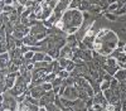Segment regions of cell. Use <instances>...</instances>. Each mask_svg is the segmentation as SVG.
Here are the masks:
<instances>
[{
	"instance_id": "6da1fadb",
	"label": "cell",
	"mask_w": 126,
	"mask_h": 111,
	"mask_svg": "<svg viewBox=\"0 0 126 111\" xmlns=\"http://www.w3.org/2000/svg\"><path fill=\"white\" fill-rule=\"evenodd\" d=\"M62 22H63L62 29L66 30V34H67V32L69 29H72V28H77L78 29L82 25L83 14L79 12V10L71 9V10H68V12H66V14L63 15Z\"/></svg>"
},
{
	"instance_id": "7a4b0ae2",
	"label": "cell",
	"mask_w": 126,
	"mask_h": 111,
	"mask_svg": "<svg viewBox=\"0 0 126 111\" xmlns=\"http://www.w3.org/2000/svg\"><path fill=\"white\" fill-rule=\"evenodd\" d=\"M63 96H64V98L69 100V101H76L78 98V90L77 87L73 85V86H67L64 92H63Z\"/></svg>"
},
{
	"instance_id": "3957f363",
	"label": "cell",
	"mask_w": 126,
	"mask_h": 111,
	"mask_svg": "<svg viewBox=\"0 0 126 111\" xmlns=\"http://www.w3.org/2000/svg\"><path fill=\"white\" fill-rule=\"evenodd\" d=\"M46 94V90L43 88V86H35V87H33V88H32L30 90V96L32 97H34V98H40L42 96H43Z\"/></svg>"
},
{
	"instance_id": "277c9868",
	"label": "cell",
	"mask_w": 126,
	"mask_h": 111,
	"mask_svg": "<svg viewBox=\"0 0 126 111\" xmlns=\"http://www.w3.org/2000/svg\"><path fill=\"white\" fill-rule=\"evenodd\" d=\"M59 57L61 58H71V57H73V49L68 46H64L59 50Z\"/></svg>"
},
{
	"instance_id": "5b68a950",
	"label": "cell",
	"mask_w": 126,
	"mask_h": 111,
	"mask_svg": "<svg viewBox=\"0 0 126 111\" xmlns=\"http://www.w3.org/2000/svg\"><path fill=\"white\" fill-rule=\"evenodd\" d=\"M116 62H117V66L120 68H126V53L125 52H120L117 54Z\"/></svg>"
},
{
	"instance_id": "8992f818",
	"label": "cell",
	"mask_w": 126,
	"mask_h": 111,
	"mask_svg": "<svg viewBox=\"0 0 126 111\" xmlns=\"http://www.w3.org/2000/svg\"><path fill=\"white\" fill-rule=\"evenodd\" d=\"M113 77L116 78L119 82H122V81H125V79H126V68H119L117 72L115 73Z\"/></svg>"
},
{
	"instance_id": "52a82bcc",
	"label": "cell",
	"mask_w": 126,
	"mask_h": 111,
	"mask_svg": "<svg viewBox=\"0 0 126 111\" xmlns=\"http://www.w3.org/2000/svg\"><path fill=\"white\" fill-rule=\"evenodd\" d=\"M23 42H24V46H29V47H33L37 44V39L33 37V35H25L24 39H23Z\"/></svg>"
},
{
	"instance_id": "ba28073f",
	"label": "cell",
	"mask_w": 126,
	"mask_h": 111,
	"mask_svg": "<svg viewBox=\"0 0 126 111\" xmlns=\"http://www.w3.org/2000/svg\"><path fill=\"white\" fill-rule=\"evenodd\" d=\"M92 4L90 3V1H87V0H82L81 1V5H79V10L81 12H88V9H90V6H91Z\"/></svg>"
},
{
	"instance_id": "9c48e42d",
	"label": "cell",
	"mask_w": 126,
	"mask_h": 111,
	"mask_svg": "<svg viewBox=\"0 0 126 111\" xmlns=\"http://www.w3.org/2000/svg\"><path fill=\"white\" fill-rule=\"evenodd\" d=\"M8 49H9V46L6 43V39H3L1 42H0V54H1V53H6Z\"/></svg>"
},
{
	"instance_id": "30bf717a",
	"label": "cell",
	"mask_w": 126,
	"mask_h": 111,
	"mask_svg": "<svg viewBox=\"0 0 126 111\" xmlns=\"http://www.w3.org/2000/svg\"><path fill=\"white\" fill-rule=\"evenodd\" d=\"M44 56H46V54L40 53V52L34 53V56H33V61H34V62H42V61H44Z\"/></svg>"
},
{
	"instance_id": "8fae6325",
	"label": "cell",
	"mask_w": 126,
	"mask_h": 111,
	"mask_svg": "<svg viewBox=\"0 0 126 111\" xmlns=\"http://www.w3.org/2000/svg\"><path fill=\"white\" fill-rule=\"evenodd\" d=\"M110 86H111V81H106V79H103L102 82L100 83L101 91H105V90H107V88H110Z\"/></svg>"
},
{
	"instance_id": "7c38bea8",
	"label": "cell",
	"mask_w": 126,
	"mask_h": 111,
	"mask_svg": "<svg viewBox=\"0 0 126 111\" xmlns=\"http://www.w3.org/2000/svg\"><path fill=\"white\" fill-rule=\"evenodd\" d=\"M81 1H82V0H72V3L69 4L71 9H76V8H79V5H81Z\"/></svg>"
},
{
	"instance_id": "4fadbf2b",
	"label": "cell",
	"mask_w": 126,
	"mask_h": 111,
	"mask_svg": "<svg viewBox=\"0 0 126 111\" xmlns=\"http://www.w3.org/2000/svg\"><path fill=\"white\" fill-rule=\"evenodd\" d=\"M105 18L110 19L111 22H115V20H117V16H116V15H113L112 13H106V14H105Z\"/></svg>"
},
{
	"instance_id": "5bb4252c",
	"label": "cell",
	"mask_w": 126,
	"mask_h": 111,
	"mask_svg": "<svg viewBox=\"0 0 126 111\" xmlns=\"http://www.w3.org/2000/svg\"><path fill=\"white\" fill-rule=\"evenodd\" d=\"M121 111H126V98L121 100Z\"/></svg>"
},
{
	"instance_id": "9a60e30c",
	"label": "cell",
	"mask_w": 126,
	"mask_h": 111,
	"mask_svg": "<svg viewBox=\"0 0 126 111\" xmlns=\"http://www.w3.org/2000/svg\"><path fill=\"white\" fill-rule=\"evenodd\" d=\"M16 1H18V3L20 4V5H25V4H27V3L29 1V0H16Z\"/></svg>"
},
{
	"instance_id": "2e32d148",
	"label": "cell",
	"mask_w": 126,
	"mask_h": 111,
	"mask_svg": "<svg viewBox=\"0 0 126 111\" xmlns=\"http://www.w3.org/2000/svg\"><path fill=\"white\" fill-rule=\"evenodd\" d=\"M122 52H125V53H126V44H125V46H124V48H122Z\"/></svg>"
},
{
	"instance_id": "e0dca14e",
	"label": "cell",
	"mask_w": 126,
	"mask_h": 111,
	"mask_svg": "<svg viewBox=\"0 0 126 111\" xmlns=\"http://www.w3.org/2000/svg\"><path fill=\"white\" fill-rule=\"evenodd\" d=\"M0 1H1V0H0Z\"/></svg>"
}]
</instances>
